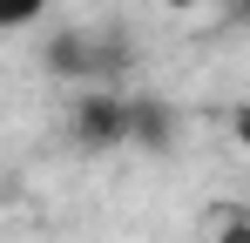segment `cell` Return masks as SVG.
<instances>
[{
    "label": "cell",
    "mask_w": 250,
    "mask_h": 243,
    "mask_svg": "<svg viewBox=\"0 0 250 243\" xmlns=\"http://www.w3.org/2000/svg\"><path fill=\"white\" fill-rule=\"evenodd\" d=\"M41 61H47V75H61V81H95V88H108V81L128 75L135 40H128L122 27H61V34H47Z\"/></svg>",
    "instance_id": "6da1fadb"
},
{
    "label": "cell",
    "mask_w": 250,
    "mask_h": 243,
    "mask_svg": "<svg viewBox=\"0 0 250 243\" xmlns=\"http://www.w3.org/2000/svg\"><path fill=\"white\" fill-rule=\"evenodd\" d=\"M75 135H82L88 149H115V142H128V101L108 95V88H95L82 108H75Z\"/></svg>",
    "instance_id": "7a4b0ae2"
},
{
    "label": "cell",
    "mask_w": 250,
    "mask_h": 243,
    "mask_svg": "<svg viewBox=\"0 0 250 243\" xmlns=\"http://www.w3.org/2000/svg\"><path fill=\"white\" fill-rule=\"evenodd\" d=\"M128 142L169 149V142H176V108H169V101H128Z\"/></svg>",
    "instance_id": "3957f363"
},
{
    "label": "cell",
    "mask_w": 250,
    "mask_h": 243,
    "mask_svg": "<svg viewBox=\"0 0 250 243\" xmlns=\"http://www.w3.org/2000/svg\"><path fill=\"white\" fill-rule=\"evenodd\" d=\"M47 14V0H0V34H21Z\"/></svg>",
    "instance_id": "277c9868"
},
{
    "label": "cell",
    "mask_w": 250,
    "mask_h": 243,
    "mask_svg": "<svg viewBox=\"0 0 250 243\" xmlns=\"http://www.w3.org/2000/svg\"><path fill=\"white\" fill-rule=\"evenodd\" d=\"M230 122H237V142H244V149H250V108H237V115H230Z\"/></svg>",
    "instance_id": "5b68a950"
},
{
    "label": "cell",
    "mask_w": 250,
    "mask_h": 243,
    "mask_svg": "<svg viewBox=\"0 0 250 243\" xmlns=\"http://www.w3.org/2000/svg\"><path fill=\"white\" fill-rule=\"evenodd\" d=\"M223 243H250V223H230V230H223Z\"/></svg>",
    "instance_id": "8992f818"
},
{
    "label": "cell",
    "mask_w": 250,
    "mask_h": 243,
    "mask_svg": "<svg viewBox=\"0 0 250 243\" xmlns=\"http://www.w3.org/2000/svg\"><path fill=\"white\" fill-rule=\"evenodd\" d=\"M244 14H250V0H244Z\"/></svg>",
    "instance_id": "52a82bcc"
},
{
    "label": "cell",
    "mask_w": 250,
    "mask_h": 243,
    "mask_svg": "<svg viewBox=\"0 0 250 243\" xmlns=\"http://www.w3.org/2000/svg\"><path fill=\"white\" fill-rule=\"evenodd\" d=\"M176 7H183V0H176Z\"/></svg>",
    "instance_id": "ba28073f"
}]
</instances>
